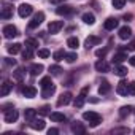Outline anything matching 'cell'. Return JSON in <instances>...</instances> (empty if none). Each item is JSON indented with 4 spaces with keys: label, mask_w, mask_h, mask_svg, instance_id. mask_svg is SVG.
I'll use <instances>...</instances> for the list:
<instances>
[{
    "label": "cell",
    "mask_w": 135,
    "mask_h": 135,
    "mask_svg": "<svg viewBox=\"0 0 135 135\" xmlns=\"http://www.w3.org/2000/svg\"><path fill=\"white\" fill-rule=\"evenodd\" d=\"M22 95L27 99H33L37 95V89L33 86H26V88H22Z\"/></svg>",
    "instance_id": "obj_15"
},
{
    "label": "cell",
    "mask_w": 135,
    "mask_h": 135,
    "mask_svg": "<svg viewBox=\"0 0 135 135\" xmlns=\"http://www.w3.org/2000/svg\"><path fill=\"white\" fill-rule=\"evenodd\" d=\"M113 72H114V75H118V76H126V75H127V69H126V67H122V65H119V64H114Z\"/></svg>",
    "instance_id": "obj_20"
},
{
    "label": "cell",
    "mask_w": 135,
    "mask_h": 135,
    "mask_svg": "<svg viewBox=\"0 0 135 135\" xmlns=\"http://www.w3.org/2000/svg\"><path fill=\"white\" fill-rule=\"evenodd\" d=\"M133 132H135V130H133Z\"/></svg>",
    "instance_id": "obj_50"
},
{
    "label": "cell",
    "mask_w": 135,
    "mask_h": 135,
    "mask_svg": "<svg viewBox=\"0 0 135 135\" xmlns=\"http://www.w3.org/2000/svg\"><path fill=\"white\" fill-rule=\"evenodd\" d=\"M129 62H130V65H132V67H135V56L129 57Z\"/></svg>",
    "instance_id": "obj_46"
},
{
    "label": "cell",
    "mask_w": 135,
    "mask_h": 135,
    "mask_svg": "<svg viewBox=\"0 0 135 135\" xmlns=\"http://www.w3.org/2000/svg\"><path fill=\"white\" fill-rule=\"evenodd\" d=\"M62 27H64V22L62 21H51L49 26H48V32L49 33H57Z\"/></svg>",
    "instance_id": "obj_7"
},
{
    "label": "cell",
    "mask_w": 135,
    "mask_h": 135,
    "mask_svg": "<svg viewBox=\"0 0 135 135\" xmlns=\"http://www.w3.org/2000/svg\"><path fill=\"white\" fill-rule=\"evenodd\" d=\"M43 91H41V97L43 99H49L54 92H56V86L54 84H49V86H45V88H41Z\"/></svg>",
    "instance_id": "obj_13"
},
{
    "label": "cell",
    "mask_w": 135,
    "mask_h": 135,
    "mask_svg": "<svg viewBox=\"0 0 135 135\" xmlns=\"http://www.w3.org/2000/svg\"><path fill=\"white\" fill-rule=\"evenodd\" d=\"M83 21H84L86 24L92 26V24L95 22V16H94L92 13H84V15H83Z\"/></svg>",
    "instance_id": "obj_28"
},
{
    "label": "cell",
    "mask_w": 135,
    "mask_h": 135,
    "mask_svg": "<svg viewBox=\"0 0 135 135\" xmlns=\"http://www.w3.org/2000/svg\"><path fill=\"white\" fill-rule=\"evenodd\" d=\"M5 64H7V65H13V67H15V65H16V60H15V59L7 57V59H5Z\"/></svg>",
    "instance_id": "obj_43"
},
{
    "label": "cell",
    "mask_w": 135,
    "mask_h": 135,
    "mask_svg": "<svg viewBox=\"0 0 135 135\" xmlns=\"http://www.w3.org/2000/svg\"><path fill=\"white\" fill-rule=\"evenodd\" d=\"M100 43V38L99 37H94V35H91V37H88L86 38V41H84V46L89 49V48H92L94 45H99Z\"/></svg>",
    "instance_id": "obj_19"
},
{
    "label": "cell",
    "mask_w": 135,
    "mask_h": 135,
    "mask_svg": "<svg viewBox=\"0 0 135 135\" xmlns=\"http://www.w3.org/2000/svg\"><path fill=\"white\" fill-rule=\"evenodd\" d=\"M56 13L59 16H69V15L73 13V7H70V5H59L57 10H56Z\"/></svg>",
    "instance_id": "obj_6"
},
{
    "label": "cell",
    "mask_w": 135,
    "mask_h": 135,
    "mask_svg": "<svg viewBox=\"0 0 135 135\" xmlns=\"http://www.w3.org/2000/svg\"><path fill=\"white\" fill-rule=\"evenodd\" d=\"M70 102H72V94L70 92H65V94H62L57 99V107H65V105H69Z\"/></svg>",
    "instance_id": "obj_10"
},
{
    "label": "cell",
    "mask_w": 135,
    "mask_h": 135,
    "mask_svg": "<svg viewBox=\"0 0 135 135\" xmlns=\"http://www.w3.org/2000/svg\"><path fill=\"white\" fill-rule=\"evenodd\" d=\"M76 59H78L76 52H69V54H65V60L69 62V64H73V62H75Z\"/></svg>",
    "instance_id": "obj_35"
},
{
    "label": "cell",
    "mask_w": 135,
    "mask_h": 135,
    "mask_svg": "<svg viewBox=\"0 0 135 135\" xmlns=\"http://www.w3.org/2000/svg\"><path fill=\"white\" fill-rule=\"evenodd\" d=\"M51 3H54V5H57V3H62V2H65V0H49Z\"/></svg>",
    "instance_id": "obj_48"
},
{
    "label": "cell",
    "mask_w": 135,
    "mask_h": 135,
    "mask_svg": "<svg viewBox=\"0 0 135 135\" xmlns=\"http://www.w3.org/2000/svg\"><path fill=\"white\" fill-rule=\"evenodd\" d=\"M129 2H135V0H129Z\"/></svg>",
    "instance_id": "obj_49"
},
{
    "label": "cell",
    "mask_w": 135,
    "mask_h": 135,
    "mask_svg": "<svg viewBox=\"0 0 135 135\" xmlns=\"http://www.w3.org/2000/svg\"><path fill=\"white\" fill-rule=\"evenodd\" d=\"M45 126H46V122L43 121V119H32L30 121V127L33 129V130H43L45 129Z\"/></svg>",
    "instance_id": "obj_16"
},
{
    "label": "cell",
    "mask_w": 135,
    "mask_h": 135,
    "mask_svg": "<svg viewBox=\"0 0 135 135\" xmlns=\"http://www.w3.org/2000/svg\"><path fill=\"white\" fill-rule=\"evenodd\" d=\"M113 133H119V132H122V133H127L129 132V129H114V130H111Z\"/></svg>",
    "instance_id": "obj_45"
},
{
    "label": "cell",
    "mask_w": 135,
    "mask_h": 135,
    "mask_svg": "<svg viewBox=\"0 0 135 135\" xmlns=\"http://www.w3.org/2000/svg\"><path fill=\"white\" fill-rule=\"evenodd\" d=\"M95 70H97V72H100V73H107V72L110 70V65H108V62H107V60L100 59V60H97V62H95Z\"/></svg>",
    "instance_id": "obj_9"
},
{
    "label": "cell",
    "mask_w": 135,
    "mask_h": 135,
    "mask_svg": "<svg viewBox=\"0 0 135 135\" xmlns=\"http://www.w3.org/2000/svg\"><path fill=\"white\" fill-rule=\"evenodd\" d=\"M105 54H107V49H97V51H95V56H97V57H102V59H103Z\"/></svg>",
    "instance_id": "obj_42"
},
{
    "label": "cell",
    "mask_w": 135,
    "mask_h": 135,
    "mask_svg": "<svg viewBox=\"0 0 135 135\" xmlns=\"http://www.w3.org/2000/svg\"><path fill=\"white\" fill-rule=\"evenodd\" d=\"M11 16H13V8L8 7V5H5L3 10H2V15H0V18H2V19H10Z\"/></svg>",
    "instance_id": "obj_22"
},
{
    "label": "cell",
    "mask_w": 135,
    "mask_h": 135,
    "mask_svg": "<svg viewBox=\"0 0 135 135\" xmlns=\"http://www.w3.org/2000/svg\"><path fill=\"white\" fill-rule=\"evenodd\" d=\"M19 51H21V45H19V43H15V45H10V46H8V52L13 54V56L18 54Z\"/></svg>",
    "instance_id": "obj_31"
},
{
    "label": "cell",
    "mask_w": 135,
    "mask_h": 135,
    "mask_svg": "<svg viewBox=\"0 0 135 135\" xmlns=\"http://www.w3.org/2000/svg\"><path fill=\"white\" fill-rule=\"evenodd\" d=\"M110 89H111V86H110V83L105 80V81H102V84H100V88H99V92H100L102 95H105V94L110 92Z\"/></svg>",
    "instance_id": "obj_25"
},
{
    "label": "cell",
    "mask_w": 135,
    "mask_h": 135,
    "mask_svg": "<svg viewBox=\"0 0 135 135\" xmlns=\"http://www.w3.org/2000/svg\"><path fill=\"white\" fill-rule=\"evenodd\" d=\"M127 48H129V51H133V49H135V41H132V43H130Z\"/></svg>",
    "instance_id": "obj_47"
},
{
    "label": "cell",
    "mask_w": 135,
    "mask_h": 135,
    "mask_svg": "<svg viewBox=\"0 0 135 135\" xmlns=\"http://www.w3.org/2000/svg\"><path fill=\"white\" fill-rule=\"evenodd\" d=\"M57 133H59V129H56V127H51L48 130V135H57Z\"/></svg>",
    "instance_id": "obj_44"
},
{
    "label": "cell",
    "mask_w": 135,
    "mask_h": 135,
    "mask_svg": "<svg viewBox=\"0 0 135 135\" xmlns=\"http://www.w3.org/2000/svg\"><path fill=\"white\" fill-rule=\"evenodd\" d=\"M49 116H51V119H52L54 122H64V121H67L65 114H62V113H59V111H54V113H51Z\"/></svg>",
    "instance_id": "obj_23"
},
{
    "label": "cell",
    "mask_w": 135,
    "mask_h": 135,
    "mask_svg": "<svg viewBox=\"0 0 135 135\" xmlns=\"http://www.w3.org/2000/svg\"><path fill=\"white\" fill-rule=\"evenodd\" d=\"M60 72H62V69L59 65H51L49 67V73L51 75H60Z\"/></svg>",
    "instance_id": "obj_36"
},
{
    "label": "cell",
    "mask_w": 135,
    "mask_h": 135,
    "mask_svg": "<svg viewBox=\"0 0 135 135\" xmlns=\"http://www.w3.org/2000/svg\"><path fill=\"white\" fill-rule=\"evenodd\" d=\"M18 118H19V113H18L15 108H13V110H10V111H7V113H5V116H3L5 122H8V124L16 122V121H18Z\"/></svg>",
    "instance_id": "obj_5"
},
{
    "label": "cell",
    "mask_w": 135,
    "mask_h": 135,
    "mask_svg": "<svg viewBox=\"0 0 135 135\" xmlns=\"http://www.w3.org/2000/svg\"><path fill=\"white\" fill-rule=\"evenodd\" d=\"M65 54H67V52H64V49H57V51L52 54V57H54V60L59 62V60H62V59L65 57Z\"/></svg>",
    "instance_id": "obj_32"
},
{
    "label": "cell",
    "mask_w": 135,
    "mask_h": 135,
    "mask_svg": "<svg viewBox=\"0 0 135 135\" xmlns=\"http://www.w3.org/2000/svg\"><path fill=\"white\" fill-rule=\"evenodd\" d=\"M116 27H118V19H114V18H108L103 22V29L105 30H114Z\"/></svg>",
    "instance_id": "obj_14"
},
{
    "label": "cell",
    "mask_w": 135,
    "mask_h": 135,
    "mask_svg": "<svg viewBox=\"0 0 135 135\" xmlns=\"http://www.w3.org/2000/svg\"><path fill=\"white\" fill-rule=\"evenodd\" d=\"M124 5H126V0H113V8L116 10H121Z\"/></svg>",
    "instance_id": "obj_38"
},
{
    "label": "cell",
    "mask_w": 135,
    "mask_h": 135,
    "mask_svg": "<svg viewBox=\"0 0 135 135\" xmlns=\"http://www.w3.org/2000/svg\"><path fill=\"white\" fill-rule=\"evenodd\" d=\"M124 60H127V54H126V52H116L114 57H113V62H114V64H121V62H124Z\"/></svg>",
    "instance_id": "obj_27"
},
{
    "label": "cell",
    "mask_w": 135,
    "mask_h": 135,
    "mask_svg": "<svg viewBox=\"0 0 135 135\" xmlns=\"http://www.w3.org/2000/svg\"><path fill=\"white\" fill-rule=\"evenodd\" d=\"M49 110H51V107L45 105V107H41V108L38 110V113H40V114H43V116H46V114H51V111H49Z\"/></svg>",
    "instance_id": "obj_40"
},
{
    "label": "cell",
    "mask_w": 135,
    "mask_h": 135,
    "mask_svg": "<svg viewBox=\"0 0 135 135\" xmlns=\"http://www.w3.org/2000/svg\"><path fill=\"white\" fill-rule=\"evenodd\" d=\"M129 94L130 95H135V81L129 83Z\"/></svg>",
    "instance_id": "obj_41"
},
{
    "label": "cell",
    "mask_w": 135,
    "mask_h": 135,
    "mask_svg": "<svg viewBox=\"0 0 135 135\" xmlns=\"http://www.w3.org/2000/svg\"><path fill=\"white\" fill-rule=\"evenodd\" d=\"M24 75H26V70L24 69H18L15 73H13V76H15V80H18V81H21L22 78H24Z\"/></svg>",
    "instance_id": "obj_33"
},
{
    "label": "cell",
    "mask_w": 135,
    "mask_h": 135,
    "mask_svg": "<svg viewBox=\"0 0 135 135\" xmlns=\"http://www.w3.org/2000/svg\"><path fill=\"white\" fill-rule=\"evenodd\" d=\"M43 70H45V67H43L41 64H32V65H30V69H29L30 75H33V76H38Z\"/></svg>",
    "instance_id": "obj_17"
},
{
    "label": "cell",
    "mask_w": 135,
    "mask_h": 135,
    "mask_svg": "<svg viewBox=\"0 0 135 135\" xmlns=\"http://www.w3.org/2000/svg\"><path fill=\"white\" fill-rule=\"evenodd\" d=\"M26 46H29L32 49H37L38 48V40L37 38H27L26 40Z\"/></svg>",
    "instance_id": "obj_30"
},
{
    "label": "cell",
    "mask_w": 135,
    "mask_h": 135,
    "mask_svg": "<svg viewBox=\"0 0 135 135\" xmlns=\"http://www.w3.org/2000/svg\"><path fill=\"white\" fill-rule=\"evenodd\" d=\"M38 56H40L41 59H46V57H49V56H51V52H49V49L41 48V49H38Z\"/></svg>",
    "instance_id": "obj_37"
},
{
    "label": "cell",
    "mask_w": 135,
    "mask_h": 135,
    "mask_svg": "<svg viewBox=\"0 0 135 135\" xmlns=\"http://www.w3.org/2000/svg\"><path fill=\"white\" fill-rule=\"evenodd\" d=\"M49 84H52V81H51V76H45V78L40 81V86H41V88H45V86H49Z\"/></svg>",
    "instance_id": "obj_39"
},
{
    "label": "cell",
    "mask_w": 135,
    "mask_h": 135,
    "mask_svg": "<svg viewBox=\"0 0 135 135\" xmlns=\"http://www.w3.org/2000/svg\"><path fill=\"white\" fill-rule=\"evenodd\" d=\"M130 111H132V107H121V110H119V116H121V118H126V116L130 114Z\"/></svg>",
    "instance_id": "obj_34"
},
{
    "label": "cell",
    "mask_w": 135,
    "mask_h": 135,
    "mask_svg": "<svg viewBox=\"0 0 135 135\" xmlns=\"http://www.w3.org/2000/svg\"><path fill=\"white\" fill-rule=\"evenodd\" d=\"M116 92H118L119 95H127V94H129V83L121 81V83L118 84V88H116Z\"/></svg>",
    "instance_id": "obj_18"
},
{
    "label": "cell",
    "mask_w": 135,
    "mask_h": 135,
    "mask_svg": "<svg viewBox=\"0 0 135 135\" xmlns=\"http://www.w3.org/2000/svg\"><path fill=\"white\" fill-rule=\"evenodd\" d=\"M32 13H33V7L29 5V3H22V5L18 8V15H19L21 18H27V16H30Z\"/></svg>",
    "instance_id": "obj_3"
},
{
    "label": "cell",
    "mask_w": 135,
    "mask_h": 135,
    "mask_svg": "<svg viewBox=\"0 0 135 135\" xmlns=\"http://www.w3.org/2000/svg\"><path fill=\"white\" fill-rule=\"evenodd\" d=\"M32 57H33V49L29 48V46H26V49L22 51V59H24V60H29V59H32Z\"/></svg>",
    "instance_id": "obj_29"
},
{
    "label": "cell",
    "mask_w": 135,
    "mask_h": 135,
    "mask_svg": "<svg viewBox=\"0 0 135 135\" xmlns=\"http://www.w3.org/2000/svg\"><path fill=\"white\" fill-rule=\"evenodd\" d=\"M118 35H119L121 40H127V38H130V35H132V29H130L129 26H122V27L119 29Z\"/></svg>",
    "instance_id": "obj_12"
},
{
    "label": "cell",
    "mask_w": 135,
    "mask_h": 135,
    "mask_svg": "<svg viewBox=\"0 0 135 135\" xmlns=\"http://www.w3.org/2000/svg\"><path fill=\"white\" fill-rule=\"evenodd\" d=\"M83 119L88 121L91 127H97L102 122V116L99 113H95V111H84L83 113Z\"/></svg>",
    "instance_id": "obj_1"
},
{
    "label": "cell",
    "mask_w": 135,
    "mask_h": 135,
    "mask_svg": "<svg viewBox=\"0 0 135 135\" xmlns=\"http://www.w3.org/2000/svg\"><path fill=\"white\" fill-rule=\"evenodd\" d=\"M72 132H73V133H84V132H86V127H84L81 122L76 121V122L72 124Z\"/></svg>",
    "instance_id": "obj_21"
},
{
    "label": "cell",
    "mask_w": 135,
    "mask_h": 135,
    "mask_svg": "<svg viewBox=\"0 0 135 135\" xmlns=\"http://www.w3.org/2000/svg\"><path fill=\"white\" fill-rule=\"evenodd\" d=\"M35 116H37V110H33V108H27L26 111H24V118H26V121H32V119H35Z\"/></svg>",
    "instance_id": "obj_24"
},
{
    "label": "cell",
    "mask_w": 135,
    "mask_h": 135,
    "mask_svg": "<svg viewBox=\"0 0 135 135\" xmlns=\"http://www.w3.org/2000/svg\"><path fill=\"white\" fill-rule=\"evenodd\" d=\"M67 46L72 48V49H76V48L80 46V40H78L76 37H70L69 40H67Z\"/></svg>",
    "instance_id": "obj_26"
},
{
    "label": "cell",
    "mask_w": 135,
    "mask_h": 135,
    "mask_svg": "<svg viewBox=\"0 0 135 135\" xmlns=\"http://www.w3.org/2000/svg\"><path fill=\"white\" fill-rule=\"evenodd\" d=\"M11 89H13L11 81H10V80H5L3 84H2V89H0V95H2V97H7V95L11 92Z\"/></svg>",
    "instance_id": "obj_11"
},
{
    "label": "cell",
    "mask_w": 135,
    "mask_h": 135,
    "mask_svg": "<svg viewBox=\"0 0 135 135\" xmlns=\"http://www.w3.org/2000/svg\"><path fill=\"white\" fill-rule=\"evenodd\" d=\"M88 91H89V88H84L83 91H81V94L75 99V107L76 108H81L83 105H84V102H86V94H88Z\"/></svg>",
    "instance_id": "obj_8"
},
{
    "label": "cell",
    "mask_w": 135,
    "mask_h": 135,
    "mask_svg": "<svg viewBox=\"0 0 135 135\" xmlns=\"http://www.w3.org/2000/svg\"><path fill=\"white\" fill-rule=\"evenodd\" d=\"M43 21H45V13H43V11H38L37 15H33L32 21L29 22V29H37Z\"/></svg>",
    "instance_id": "obj_2"
},
{
    "label": "cell",
    "mask_w": 135,
    "mask_h": 135,
    "mask_svg": "<svg viewBox=\"0 0 135 135\" xmlns=\"http://www.w3.org/2000/svg\"><path fill=\"white\" fill-rule=\"evenodd\" d=\"M2 32H3V37H5V38H13V37H16V35H18V29H16L13 24L5 26Z\"/></svg>",
    "instance_id": "obj_4"
}]
</instances>
